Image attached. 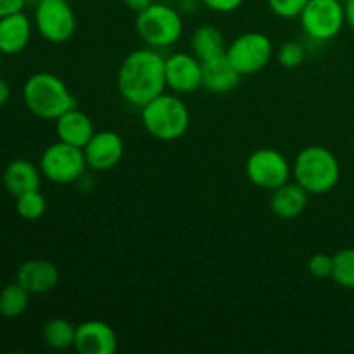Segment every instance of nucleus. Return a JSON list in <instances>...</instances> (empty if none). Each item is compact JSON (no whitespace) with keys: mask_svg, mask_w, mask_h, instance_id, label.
<instances>
[{"mask_svg":"<svg viewBox=\"0 0 354 354\" xmlns=\"http://www.w3.org/2000/svg\"><path fill=\"white\" fill-rule=\"evenodd\" d=\"M166 59L152 47L130 52L118 69V92L130 106L144 107L166 90Z\"/></svg>","mask_w":354,"mask_h":354,"instance_id":"f257e3e1","label":"nucleus"},{"mask_svg":"<svg viewBox=\"0 0 354 354\" xmlns=\"http://www.w3.org/2000/svg\"><path fill=\"white\" fill-rule=\"evenodd\" d=\"M292 176L310 196H324L339 183L341 165L328 147L308 145L294 159Z\"/></svg>","mask_w":354,"mask_h":354,"instance_id":"f03ea898","label":"nucleus"},{"mask_svg":"<svg viewBox=\"0 0 354 354\" xmlns=\"http://www.w3.org/2000/svg\"><path fill=\"white\" fill-rule=\"evenodd\" d=\"M23 100L26 109L40 120L55 121L76 107V99L62 78L47 71L35 73L24 82Z\"/></svg>","mask_w":354,"mask_h":354,"instance_id":"7ed1b4c3","label":"nucleus"},{"mask_svg":"<svg viewBox=\"0 0 354 354\" xmlns=\"http://www.w3.org/2000/svg\"><path fill=\"white\" fill-rule=\"evenodd\" d=\"M142 124L151 137L162 142L182 138L190 127V111L178 93L162 92L140 107Z\"/></svg>","mask_w":354,"mask_h":354,"instance_id":"20e7f679","label":"nucleus"},{"mask_svg":"<svg viewBox=\"0 0 354 354\" xmlns=\"http://www.w3.org/2000/svg\"><path fill=\"white\" fill-rule=\"evenodd\" d=\"M135 30L149 47L166 48L182 38L183 19L171 6L152 2L144 10L137 12Z\"/></svg>","mask_w":354,"mask_h":354,"instance_id":"39448f33","label":"nucleus"},{"mask_svg":"<svg viewBox=\"0 0 354 354\" xmlns=\"http://www.w3.org/2000/svg\"><path fill=\"white\" fill-rule=\"evenodd\" d=\"M86 166L85 152L82 147L57 140L48 145L40 158V171L48 182L66 185L82 178Z\"/></svg>","mask_w":354,"mask_h":354,"instance_id":"423d86ee","label":"nucleus"},{"mask_svg":"<svg viewBox=\"0 0 354 354\" xmlns=\"http://www.w3.org/2000/svg\"><path fill=\"white\" fill-rule=\"evenodd\" d=\"M273 41L268 35L261 31H248L242 33L227 47L225 55L235 69L245 75H256L265 69L273 59Z\"/></svg>","mask_w":354,"mask_h":354,"instance_id":"0eeeda50","label":"nucleus"},{"mask_svg":"<svg viewBox=\"0 0 354 354\" xmlns=\"http://www.w3.org/2000/svg\"><path fill=\"white\" fill-rule=\"evenodd\" d=\"M245 175L252 185L265 190H275L292 176V165L280 151L263 147L252 152L245 161Z\"/></svg>","mask_w":354,"mask_h":354,"instance_id":"6e6552de","label":"nucleus"},{"mask_svg":"<svg viewBox=\"0 0 354 354\" xmlns=\"http://www.w3.org/2000/svg\"><path fill=\"white\" fill-rule=\"evenodd\" d=\"M299 21L304 33L313 40H332L346 24L344 3L341 0H310Z\"/></svg>","mask_w":354,"mask_h":354,"instance_id":"1a4fd4ad","label":"nucleus"},{"mask_svg":"<svg viewBox=\"0 0 354 354\" xmlns=\"http://www.w3.org/2000/svg\"><path fill=\"white\" fill-rule=\"evenodd\" d=\"M35 28L44 40L64 44L76 31V16L68 0H44L35 9Z\"/></svg>","mask_w":354,"mask_h":354,"instance_id":"9d476101","label":"nucleus"},{"mask_svg":"<svg viewBox=\"0 0 354 354\" xmlns=\"http://www.w3.org/2000/svg\"><path fill=\"white\" fill-rule=\"evenodd\" d=\"M166 88L178 95L203 88V62L189 52H176L166 57Z\"/></svg>","mask_w":354,"mask_h":354,"instance_id":"9b49d317","label":"nucleus"},{"mask_svg":"<svg viewBox=\"0 0 354 354\" xmlns=\"http://www.w3.org/2000/svg\"><path fill=\"white\" fill-rule=\"evenodd\" d=\"M86 166L95 171H107L120 165L124 156V142L118 131H95L88 144L83 147Z\"/></svg>","mask_w":354,"mask_h":354,"instance_id":"f8f14e48","label":"nucleus"},{"mask_svg":"<svg viewBox=\"0 0 354 354\" xmlns=\"http://www.w3.org/2000/svg\"><path fill=\"white\" fill-rule=\"evenodd\" d=\"M75 349L80 354H114L118 337L114 328L102 320H86L76 325Z\"/></svg>","mask_w":354,"mask_h":354,"instance_id":"ddd939ff","label":"nucleus"},{"mask_svg":"<svg viewBox=\"0 0 354 354\" xmlns=\"http://www.w3.org/2000/svg\"><path fill=\"white\" fill-rule=\"evenodd\" d=\"M59 268L47 259H28L19 265L16 282L30 294L50 292L59 283Z\"/></svg>","mask_w":354,"mask_h":354,"instance_id":"4468645a","label":"nucleus"},{"mask_svg":"<svg viewBox=\"0 0 354 354\" xmlns=\"http://www.w3.org/2000/svg\"><path fill=\"white\" fill-rule=\"evenodd\" d=\"M33 24L24 10L0 17V54L16 55L28 47Z\"/></svg>","mask_w":354,"mask_h":354,"instance_id":"2eb2a0df","label":"nucleus"},{"mask_svg":"<svg viewBox=\"0 0 354 354\" xmlns=\"http://www.w3.org/2000/svg\"><path fill=\"white\" fill-rule=\"evenodd\" d=\"M242 75L232 66L227 55H220L203 62V88L214 95L234 92L241 83Z\"/></svg>","mask_w":354,"mask_h":354,"instance_id":"dca6fc26","label":"nucleus"},{"mask_svg":"<svg viewBox=\"0 0 354 354\" xmlns=\"http://www.w3.org/2000/svg\"><path fill=\"white\" fill-rule=\"evenodd\" d=\"M55 133L59 140L83 149L95 133V127L88 114L73 107L55 120Z\"/></svg>","mask_w":354,"mask_h":354,"instance_id":"f3484780","label":"nucleus"},{"mask_svg":"<svg viewBox=\"0 0 354 354\" xmlns=\"http://www.w3.org/2000/svg\"><path fill=\"white\" fill-rule=\"evenodd\" d=\"M308 199H310V194L296 180L294 182L289 180L279 189L272 190L270 209L275 216L282 218V220H294V218L301 216L303 211L306 209Z\"/></svg>","mask_w":354,"mask_h":354,"instance_id":"a211bd4d","label":"nucleus"},{"mask_svg":"<svg viewBox=\"0 0 354 354\" xmlns=\"http://www.w3.org/2000/svg\"><path fill=\"white\" fill-rule=\"evenodd\" d=\"M2 182L10 196L19 197L31 190H40L41 171L26 159H14L3 169Z\"/></svg>","mask_w":354,"mask_h":354,"instance_id":"6ab92c4d","label":"nucleus"},{"mask_svg":"<svg viewBox=\"0 0 354 354\" xmlns=\"http://www.w3.org/2000/svg\"><path fill=\"white\" fill-rule=\"evenodd\" d=\"M227 41H225L223 33L213 24H201L196 28L190 38V48L192 54L199 59L201 62L211 61L214 57L225 55L227 52Z\"/></svg>","mask_w":354,"mask_h":354,"instance_id":"aec40b11","label":"nucleus"},{"mask_svg":"<svg viewBox=\"0 0 354 354\" xmlns=\"http://www.w3.org/2000/svg\"><path fill=\"white\" fill-rule=\"evenodd\" d=\"M41 337L45 344L54 351H66L69 348H75L76 325L64 318H52L44 325Z\"/></svg>","mask_w":354,"mask_h":354,"instance_id":"412c9836","label":"nucleus"},{"mask_svg":"<svg viewBox=\"0 0 354 354\" xmlns=\"http://www.w3.org/2000/svg\"><path fill=\"white\" fill-rule=\"evenodd\" d=\"M30 296L31 294L17 282L3 287L0 290V317L9 318V320L19 318L28 310Z\"/></svg>","mask_w":354,"mask_h":354,"instance_id":"4be33fe9","label":"nucleus"},{"mask_svg":"<svg viewBox=\"0 0 354 354\" xmlns=\"http://www.w3.org/2000/svg\"><path fill=\"white\" fill-rule=\"evenodd\" d=\"M332 280L344 289L354 290V249H341L334 254Z\"/></svg>","mask_w":354,"mask_h":354,"instance_id":"5701e85b","label":"nucleus"},{"mask_svg":"<svg viewBox=\"0 0 354 354\" xmlns=\"http://www.w3.org/2000/svg\"><path fill=\"white\" fill-rule=\"evenodd\" d=\"M16 211L23 220H40L47 211V199L40 190H31V192L16 197Z\"/></svg>","mask_w":354,"mask_h":354,"instance_id":"b1692460","label":"nucleus"},{"mask_svg":"<svg viewBox=\"0 0 354 354\" xmlns=\"http://www.w3.org/2000/svg\"><path fill=\"white\" fill-rule=\"evenodd\" d=\"M306 59V48L303 47V44L299 41H286L279 47L277 50V61L282 68L286 69H294L299 68L303 64V61Z\"/></svg>","mask_w":354,"mask_h":354,"instance_id":"393cba45","label":"nucleus"},{"mask_svg":"<svg viewBox=\"0 0 354 354\" xmlns=\"http://www.w3.org/2000/svg\"><path fill=\"white\" fill-rule=\"evenodd\" d=\"M270 10L282 19H296L303 14L310 0H266Z\"/></svg>","mask_w":354,"mask_h":354,"instance_id":"a878e982","label":"nucleus"},{"mask_svg":"<svg viewBox=\"0 0 354 354\" xmlns=\"http://www.w3.org/2000/svg\"><path fill=\"white\" fill-rule=\"evenodd\" d=\"M332 268H334V256L317 252L308 261V272L315 279H330Z\"/></svg>","mask_w":354,"mask_h":354,"instance_id":"bb28decb","label":"nucleus"},{"mask_svg":"<svg viewBox=\"0 0 354 354\" xmlns=\"http://www.w3.org/2000/svg\"><path fill=\"white\" fill-rule=\"evenodd\" d=\"M213 12H234L244 3V0H201Z\"/></svg>","mask_w":354,"mask_h":354,"instance_id":"cd10ccee","label":"nucleus"},{"mask_svg":"<svg viewBox=\"0 0 354 354\" xmlns=\"http://www.w3.org/2000/svg\"><path fill=\"white\" fill-rule=\"evenodd\" d=\"M28 0H0V17L24 10Z\"/></svg>","mask_w":354,"mask_h":354,"instance_id":"c85d7f7f","label":"nucleus"},{"mask_svg":"<svg viewBox=\"0 0 354 354\" xmlns=\"http://www.w3.org/2000/svg\"><path fill=\"white\" fill-rule=\"evenodd\" d=\"M121 2H123L128 9L133 10V12H140V10H144L145 7L151 6L154 0H121Z\"/></svg>","mask_w":354,"mask_h":354,"instance_id":"c756f323","label":"nucleus"},{"mask_svg":"<svg viewBox=\"0 0 354 354\" xmlns=\"http://www.w3.org/2000/svg\"><path fill=\"white\" fill-rule=\"evenodd\" d=\"M10 100V86L3 78H0V107L6 106Z\"/></svg>","mask_w":354,"mask_h":354,"instance_id":"7c9ffc66","label":"nucleus"},{"mask_svg":"<svg viewBox=\"0 0 354 354\" xmlns=\"http://www.w3.org/2000/svg\"><path fill=\"white\" fill-rule=\"evenodd\" d=\"M346 24L354 31V0H346L344 2Z\"/></svg>","mask_w":354,"mask_h":354,"instance_id":"2f4dec72","label":"nucleus"},{"mask_svg":"<svg viewBox=\"0 0 354 354\" xmlns=\"http://www.w3.org/2000/svg\"><path fill=\"white\" fill-rule=\"evenodd\" d=\"M35 2H37V3H38V2H44V0H35Z\"/></svg>","mask_w":354,"mask_h":354,"instance_id":"473e14b6","label":"nucleus"}]
</instances>
